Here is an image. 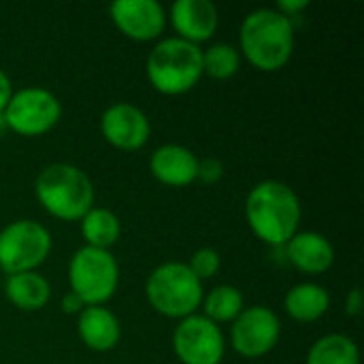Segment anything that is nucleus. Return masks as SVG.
Wrapping results in <instances>:
<instances>
[{"label":"nucleus","instance_id":"nucleus-16","mask_svg":"<svg viewBox=\"0 0 364 364\" xmlns=\"http://www.w3.org/2000/svg\"><path fill=\"white\" fill-rule=\"evenodd\" d=\"M77 333L85 348L94 352H109L122 339V326L113 311L102 305L85 307L77 318Z\"/></svg>","mask_w":364,"mask_h":364},{"label":"nucleus","instance_id":"nucleus-14","mask_svg":"<svg viewBox=\"0 0 364 364\" xmlns=\"http://www.w3.org/2000/svg\"><path fill=\"white\" fill-rule=\"evenodd\" d=\"M149 171L151 175L171 188H186L196 181L198 171V156L183 147V145H162L158 147L149 158Z\"/></svg>","mask_w":364,"mask_h":364},{"label":"nucleus","instance_id":"nucleus-24","mask_svg":"<svg viewBox=\"0 0 364 364\" xmlns=\"http://www.w3.org/2000/svg\"><path fill=\"white\" fill-rule=\"evenodd\" d=\"M224 177V164L218 158H203L198 160L196 179L203 183H218Z\"/></svg>","mask_w":364,"mask_h":364},{"label":"nucleus","instance_id":"nucleus-13","mask_svg":"<svg viewBox=\"0 0 364 364\" xmlns=\"http://www.w3.org/2000/svg\"><path fill=\"white\" fill-rule=\"evenodd\" d=\"M171 23L179 38L194 45L207 41L218 30V9L209 0H177L171 4Z\"/></svg>","mask_w":364,"mask_h":364},{"label":"nucleus","instance_id":"nucleus-20","mask_svg":"<svg viewBox=\"0 0 364 364\" xmlns=\"http://www.w3.org/2000/svg\"><path fill=\"white\" fill-rule=\"evenodd\" d=\"M305 364H360V352L348 335H324L307 352Z\"/></svg>","mask_w":364,"mask_h":364},{"label":"nucleus","instance_id":"nucleus-2","mask_svg":"<svg viewBox=\"0 0 364 364\" xmlns=\"http://www.w3.org/2000/svg\"><path fill=\"white\" fill-rule=\"evenodd\" d=\"M239 45V53L258 70H279L294 51V21L275 9H256L241 23Z\"/></svg>","mask_w":364,"mask_h":364},{"label":"nucleus","instance_id":"nucleus-26","mask_svg":"<svg viewBox=\"0 0 364 364\" xmlns=\"http://www.w3.org/2000/svg\"><path fill=\"white\" fill-rule=\"evenodd\" d=\"M360 311H363V292L358 288H352L346 299V314L356 318V316H360Z\"/></svg>","mask_w":364,"mask_h":364},{"label":"nucleus","instance_id":"nucleus-6","mask_svg":"<svg viewBox=\"0 0 364 364\" xmlns=\"http://www.w3.org/2000/svg\"><path fill=\"white\" fill-rule=\"evenodd\" d=\"M68 284L85 307L105 305L119 286V264L109 250L83 245L68 262Z\"/></svg>","mask_w":364,"mask_h":364},{"label":"nucleus","instance_id":"nucleus-7","mask_svg":"<svg viewBox=\"0 0 364 364\" xmlns=\"http://www.w3.org/2000/svg\"><path fill=\"white\" fill-rule=\"evenodd\" d=\"M51 252L49 230L34 220H15L0 230V269L6 275L34 271Z\"/></svg>","mask_w":364,"mask_h":364},{"label":"nucleus","instance_id":"nucleus-19","mask_svg":"<svg viewBox=\"0 0 364 364\" xmlns=\"http://www.w3.org/2000/svg\"><path fill=\"white\" fill-rule=\"evenodd\" d=\"M81 235L90 247L111 250V245H115L122 235L119 218L105 207H92L81 218Z\"/></svg>","mask_w":364,"mask_h":364},{"label":"nucleus","instance_id":"nucleus-12","mask_svg":"<svg viewBox=\"0 0 364 364\" xmlns=\"http://www.w3.org/2000/svg\"><path fill=\"white\" fill-rule=\"evenodd\" d=\"M109 15L122 34L139 43L158 38L166 26V13L156 0H115Z\"/></svg>","mask_w":364,"mask_h":364},{"label":"nucleus","instance_id":"nucleus-29","mask_svg":"<svg viewBox=\"0 0 364 364\" xmlns=\"http://www.w3.org/2000/svg\"><path fill=\"white\" fill-rule=\"evenodd\" d=\"M0 128H4V119H2V115H0Z\"/></svg>","mask_w":364,"mask_h":364},{"label":"nucleus","instance_id":"nucleus-10","mask_svg":"<svg viewBox=\"0 0 364 364\" xmlns=\"http://www.w3.org/2000/svg\"><path fill=\"white\" fill-rule=\"evenodd\" d=\"M282 335V322L271 307H245L230 328V343L243 358H262L269 354Z\"/></svg>","mask_w":364,"mask_h":364},{"label":"nucleus","instance_id":"nucleus-18","mask_svg":"<svg viewBox=\"0 0 364 364\" xmlns=\"http://www.w3.org/2000/svg\"><path fill=\"white\" fill-rule=\"evenodd\" d=\"M4 294L13 307L21 311H38L49 303L51 286L43 275L28 271V273L9 275L4 282Z\"/></svg>","mask_w":364,"mask_h":364},{"label":"nucleus","instance_id":"nucleus-23","mask_svg":"<svg viewBox=\"0 0 364 364\" xmlns=\"http://www.w3.org/2000/svg\"><path fill=\"white\" fill-rule=\"evenodd\" d=\"M186 264L203 282V279H209V277L218 275V271L222 267V258H220V254L213 247H203V250L194 252L190 262H186Z\"/></svg>","mask_w":364,"mask_h":364},{"label":"nucleus","instance_id":"nucleus-11","mask_svg":"<svg viewBox=\"0 0 364 364\" xmlns=\"http://www.w3.org/2000/svg\"><path fill=\"white\" fill-rule=\"evenodd\" d=\"M100 132L109 145L124 151L141 149L151 134V124L143 109L130 102H115L100 115Z\"/></svg>","mask_w":364,"mask_h":364},{"label":"nucleus","instance_id":"nucleus-1","mask_svg":"<svg viewBox=\"0 0 364 364\" xmlns=\"http://www.w3.org/2000/svg\"><path fill=\"white\" fill-rule=\"evenodd\" d=\"M245 220L260 241L282 247L299 232L301 200L284 181H260L245 198Z\"/></svg>","mask_w":364,"mask_h":364},{"label":"nucleus","instance_id":"nucleus-15","mask_svg":"<svg viewBox=\"0 0 364 364\" xmlns=\"http://www.w3.org/2000/svg\"><path fill=\"white\" fill-rule=\"evenodd\" d=\"M288 260L307 275H322L335 262V247L333 243L320 232H296L286 243Z\"/></svg>","mask_w":364,"mask_h":364},{"label":"nucleus","instance_id":"nucleus-4","mask_svg":"<svg viewBox=\"0 0 364 364\" xmlns=\"http://www.w3.org/2000/svg\"><path fill=\"white\" fill-rule=\"evenodd\" d=\"M203 77V49L179 36L160 41L147 55V79L160 94L190 92Z\"/></svg>","mask_w":364,"mask_h":364},{"label":"nucleus","instance_id":"nucleus-21","mask_svg":"<svg viewBox=\"0 0 364 364\" xmlns=\"http://www.w3.org/2000/svg\"><path fill=\"white\" fill-rule=\"evenodd\" d=\"M203 316L215 322L218 326L224 322H235L239 314L245 309V301L239 288L235 286H218L207 296H203Z\"/></svg>","mask_w":364,"mask_h":364},{"label":"nucleus","instance_id":"nucleus-28","mask_svg":"<svg viewBox=\"0 0 364 364\" xmlns=\"http://www.w3.org/2000/svg\"><path fill=\"white\" fill-rule=\"evenodd\" d=\"M62 309H64L66 314H81V311L85 309V305H83V301H81L77 294L68 292V294H64V299H62Z\"/></svg>","mask_w":364,"mask_h":364},{"label":"nucleus","instance_id":"nucleus-3","mask_svg":"<svg viewBox=\"0 0 364 364\" xmlns=\"http://www.w3.org/2000/svg\"><path fill=\"white\" fill-rule=\"evenodd\" d=\"M34 194L43 209L62 222L81 220L94 207L92 179L85 171L66 162L45 166L34 181Z\"/></svg>","mask_w":364,"mask_h":364},{"label":"nucleus","instance_id":"nucleus-17","mask_svg":"<svg viewBox=\"0 0 364 364\" xmlns=\"http://www.w3.org/2000/svg\"><path fill=\"white\" fill-rule=\"evenodd\" d=\"M284 307L292 320L301 324H309V322L320 320L328 311L331 294L324 286L314 284V282L296 284L294 288L288 290L284 299Z\"/></svg>","mask_w":364,"mask_h":364},{"label":"nucleus","instance_id":"nucleus-22","mask_svg":"<svg viewBox=\"0 0 364 364\" xmlns=\"http://www.w3.org/2000/svg\"><path fill=\"white\" fill-rule=\"evenodd\" d=\"M241 68V53L228 43H215L203 49V75L213 79H230Z\"/></svg>","mask_w":364,"mask_h":364},{"label":"nucleus","instance_id":"nucleus-27","mask_svg":"<svg viewBox=\"0 0 364 364\" xmlns=\"http://www.w3.org/2000/svg\"><path fill=\"white\" fill-rule=\"evenodd\" d=\"M11 96H13L11 79H9V75L0 68V115L4 113V109H6V105H9V100H11Z\"/></svg>","mask_w":364,"mask_h":364},{"label":"nucleus","instance_id":"nucleus-5","mask_svg":"<svg viewBox=\"0 0 364 364\" xmlns=\"http://www.w3.org/2000/svg\"><path fill=\"white\" fill-rule=\"evenodd\" d=\"M145 294L158 314L183 320L200 307L203 282L186 262H164L149 273Z\"/></svg>","mask_w":364,"mask_h":364},{"label":"nucleus","instance_id":"nucleus-9","mask_svg":"<svg viewBox=\"0 0 364 364\" xmlns=\"http://www.w3.org/2000/svg\"><path fill=\"white\" fill-rule=\"evenodd\" d=\"M173 350L183 364H220L226 352V339L215 322L194 314L177 324Z\"/></svg>","mask_w":364,"mask_h":364},{"label":"nucleus","instance_id":"nucleus-8","mask_svg":"<svg viewBox=\"0 0 364 364\" xmlns=\"http://www.w3.org/2000/svg\"><path fill=\"white\" fill-rule=\"evenodd\" d=\"M62 117L58 96L45 87H23L13 92L2 119L9 130L21 136H41L49 132Z\"/></svg>","mask_w":364,"mask_h":364},{"label":"nucleus","instance_id":"nucleus-25","mask_svg":"<svg viewBox=\"0 0 364 364\" xmlns=\"http://www.w3.org/2000/svg\"><path fill=\"white\" fill-rule=\"evenodd\" d=\"M309 6L307 0H279L275 11H279L282 15H286L288 19H294L296 15H301L305 9Z\"/></svg>","mask_w":364,"mask_h":364}]
</instances>
